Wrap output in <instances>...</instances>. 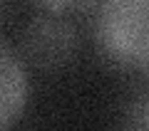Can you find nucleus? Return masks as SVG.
I'll return each mask as SVG.
<instances>
[{"label":"nucleus","mask_w":149,"mask_h":131,"mask_svg":"<svg viewBox=\"0 0 149 131\" xmlns=\"http://www.w3.org/2000/svg\"><path fill=\"white\" fill-rule=\"evenodd\" d=\"M80 50V32L74 22L57 12H40L20 35V54L40 69H57L74 59Z\"/></svg>","instance_id":"2"},{"label":"nucleus","mask_w":149,"mask_h":131,"mask_svg":"<svg viewBox=\"0 0 149 131\" xmlns=\"http://www.w3.org/2000/svg\"><path fill=\"white\" fill-rule=\"evenodd\" d=\"M27 101V74L20 57L0 40V131L20 116Z\"/></svg>","instance_id":"3"},{"label":"nucleus","mask_w":149,"mask_h":131,"mask_svg":"<svg viewBox=\"0 0 149 131\" xmlns=\"http://www.w3.org/2000/svg\"><path fill=\"white\" fill-rule=\"evenodd\" d=\"M147 129H149V104H147V92H142L134 101H129L119 131H147Z\"/></svg>","instance_id":"4"},{"label":"nucleus","mask_w":149,"mask_h":131,"mask_svg":"<svg viewBox=\"0 0 149 131\" xmlns=\"http://www.w3.org/2000/svg\"><path fill=\"white\" fill-rule=\"evenodd\" d=\"M95 35L102 54L129 69L149 64V5L147 0H109L97 10Z\"/></svg>","instance_id":"1"}]
</instances>
